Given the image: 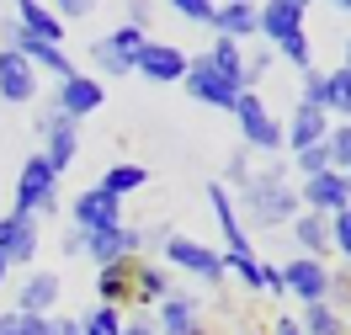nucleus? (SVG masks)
Masks as SVG:
<instances>
[{
	"label": "nucleus",
	"instance_id": "4c0bfd02",
	"mask_svg": "<svg viewBox=\"0 0 351 335\" xmlns=\"http://www.w3.org/2000/svg\"><path fill=\"white\" fill-rule=\"evenodd\" d=\"M43 5H48V11H53L64 27H69V22H86L90 11H96V0H43Z\"/></svg>",
	"mask_w": 351,
	"mask_h": 335
},
{
	"label": "nucleus",
	"instance_id": "37998d69",
	"mask_svg": "<svg viewBox=\"0 0 351 335\" xmlns=\"http://www.w3.org/2000/svg\"><path fill=\"white\" fill-rule=\"evenodd\" d=\"M271 335H304V330H298L293 314H277V319H271Z\"/></svg>",
	"mask_w": 351,
	"mask_h": 335
},
{
	"label": "nucleus",
	"instance_id": "c85d7f7f",
	"mask_svg": "<svg viewBox=\"0 0 351 335\" xmlns=\"http://www.w3.org/2000/svg\"><path fill=\"white\" fill-rule=\"evenodd\" d=\"M325 112L335 123H351V69H330V96H325Z\"/></svg>",
	"mask_w": 351,
	"mask_h": 335
},
{
	"label": "nucleus",
	"instance_id": "a19ab883",
	"mask_svg": "<svg viewBox=\"0 0 351 335\" xmlns=\"http://www.w3.org/2000/svg\"><path fill=\"white\" fill-rule=\"evenodd\" d=\"M48 319H53V314H22V319H16V335H53Z\"/></svg>",
	"mask_w": 351,
	"mask_h": 335
},
{
	"label": "nucleus",
	"instance_id": "603ef678",
	"mask_svg": "<svg viewBox=\"0 0 351 335\" xmlns=\"http://www.w3.org/2000/svg\"><path fill=\"white\" fill-rule=\"evenodd\" d=\"M346 335H351V319H346Z\"/></svg>",
	"mask_w": 351,
	"mask_h": 335
},
{
	"label": "nucleus",
	"instance_id": "4be33fe9",
	"mask_svg": "<svg viewBox=\"0 0 351 335\" xmlns=\"http://www.w3.org/2000/svg\"><path fill=\"white\" fill-rule=\"evenodd\" d=\"M16 5V27L22 32H32L38 43H53V48H64V22L48 11L43 0H11Z\"/></svg>",
	"mask_w": 351,
	"mask_h": 335
},
{
	"label": "nucleus",
	"instance_id": "49530a36",
	"mask_svg": "<svg viewBox=\"0 0 351 335\" xmlns=\"http://www.w3.org/2000/svg\"><path fill=\"white\" fill-rule=\"evenodd\" d=\"M117 335H154V325H149V319H133V325H123Z\"/></svg>",
	"mask_w": 351,
	"mask_h": 335
},
{
	"label": "nucleus",
	"instance_id": "a18cd8bd",
	"mask_svg": "<svg viewBox=\"0 0 351 335\" xmlns=\"http://www.w3.org/2000/svg\"><path fill=\"white\" fill-rule=\"evenodd\" d=\"M16 319H22L16 309H0V335H16Z\"/></svg>",
	"mask_w": 351,
	"mask_h": 335
},
{
	"label": "nucleus",
	"instance_id": "473e14b6",
	"mask_svg": "<svg viewBox=\"0 0 351 335\" xmlns=\"http://www.w3.org/2000/svg\"><path fill=\"white\" fill-rule=\"evenodd\" d=\"M330 171H351V123H330Z\"/></svg>",
	"mask_w": 351,
	"mask_h": 335
},
{
	"label": "nucleus",
	"instance_id": "79ce46f5",
	"mask_svg": "<svg viewBox=\"0 0 351 335\" xmlns=\"http://www.w3.org/2000/svg\"><path fill=\"white\" fill-rule=\"evenodd\" d=\"M64 256H86V234L80 229H64Z\"/></svg>",
	"mask_w": 351,
	"mask_h": 335
},
{
	"label": "nucleus",
	"instance_id": "72a5a7b5",
	"mask_svg": "<svg viewBox=\"0 0 351 335\" xmlns=\"http://www.w3.org/2000/svg\"><path fill=\"white\" fill-rule=\"evenodd\" d=\"M330 256H341V261L351 266V208L330 213Z\"/></svg>",
	"mask_w": 351,
	"mask_h": 335
},
{
	"label": "nucleus",
	"instance_id": "c9c22d12",
	"mask_svg": "<svg viewBox=\"0 0 351 335\" xmlns=\"http://www.w3.org/2000/svg\"><path fill=\"white\" fill-rule=\"evenodd\" d=\"M165 5H171L176 16H181V22L208 27V22H213V5H219V0H165Z\"/></svg>",
	"mask_w": 351,
	"mask_h": 335
},
{
	"label": "nucleus",
	"instance_id": "3c124183",
	"mask_svg": "<svg viewBox=\"0 0 351 335\" xmlns=\"http://www.w3.org/2000/svg\"><path fill=\"white\" fill-rule=\"evenodd\" d=\"M293 5H304V11H308V5H314V0H293Z\"/></svg>",
	"mask_w": 351,
	"mask_h": 335
},
{
	"label": "nucleus",
	"instance_id": "1a4fd4ad",
	"mask_svg": "<svg viewBox=\"0 0 351 335\" xmlns=\"http://www.w3.org/2000/svg\"><path fill=\"white\" fill-rule=\"evenodd\" d=\"M208 208H213V223H219L223 234V256H256V245H250V229L240 223V208H234V192L223 186V181H208Z\"/></svg>",
	"mask_w": 351,
	"mask_h": 335
},
{
	"label": "nucleus",
	"instance_id": "dca6fc26",
	"mask_svg": "<svg viewBox=\"0 0 351 335\" xmlns=\"http://www.w3.org/2000/svg\"><path fill=\"white\" fill-rule=\"evenodd\" d=\"M38 250H43L38 219H32V213H16V208H11V213L0 219V256H5L11 266H27V261H32Z\"/></svg>",
	"mask_w": 351,
	"mask_h": 335
},
{
	"label": "nucleus",
	"instance_id": "bb28decb",
	"mask_svg": "<svg viewBox=\"0 0 351 335\" xmlns=\"http://www.w3.org/2000/svg\"><path fill=\"white\" fill-rule=\"evenodd\" d=\"M208 64L219 69L223 80H234V86H240V75H245V43H234V38H213Z\"/></svg>",
	"mask_w": 351,
	"mask_h": 335
},
{
	"label": "nucleus",
	"instance_id": "8fccbe9b",
	"mask_svg": "<svg viewBox=\"0 0 351 335\" xmlns=\"http://www.w3.org/2000/svg\"><path fill=\"white\" fill-rule=\"evenodd\" d=\"M330 5H341V11H351V0H330Z\"/></svg>",
	"mask_w": 351,
	"mask_h": 335
},
{
	"label": "nucleus",
	"instance_id": "7ed1b4c3",
	"mask_svg": "<svg viewBox=\"0 0 351 335\" xmlns=\"http://www.w3.org/2000/svg\"><path fill=\"white\" fill-rule=\"evenodd\" d=\"M160 261H165L171 271H181V277L208 282V288H219L223 277H229L223 250L219 245H202V240H192V234H165V240H160Z\"/></svg>",
	"mask_w": 351,
	"mask_h": 335
},
{
	"label": "nucleus",
	"instance_id": "9d476101",
	"mask_svg": "<svg viewBox=\"0 0 351 335\" xmlns=\"http://www.w3.org/2000/svg\"><path fill=\"white\" fill-rule=\"evenodd\" d=\"M186 59H192V53H181L176 43H160V38H149V43L138 48V59H133V75H138V80H149V86H181Z\"/></svg>",
	"mask_w": 351,
	"mask_h": 335
},
{
	"label": "nucleus",
	"instance_id": "2f4dec72",
	"mask_svg": "<svg viewBox=\"0 0 351 335\" xmlns=\"http://www.w3.org/2000/svg\"><path fill=\"white\" fill-rule=\"evenodd\" d=\"M298 75H304V90H298V101H304V107H319V112H325V96H330V69L308 64V69H298Z\"/></svg>",
	"mask_w": 351,
	"mask_h": 335
},
{
	"label": "nucleus",
	"instance_id": "58836bf2",
	"mask_svg": "<svg viewBox=\"0 0 351 335\" xmlns=\"http://www.w3.org/2000/svg\"><path fill=\"white\" fill-rule=\"evenodd\" d=\"M149 22H154V0H128V27L149 32Z\"/></svg>",
	"mask_w": 351,
	"mask_h": 335
},
{
	"label": "nucleus",
	"instance_id": "6e6552de",
	"mask_svg": "<svg viewBox=\"0 0 351 335\" xmlns=\"http://www.w3.org/2000/svg\"><path fill=\"white\" fill-rule=\"evenodd\" d=\"M117 223H128L117 197H107L101 186L75 192V202H69V229H80V234H101V229H117Z\"/></svg>",
	"mask_w": 351,
	"mask_h": 335
},
{
	"label": "nucleus",
	"instance_id": "c756f323",
	"mask_svg": "<svg viewBox=\"0 0 351 335\" xmlns=\"http://www.w3.org/2000/svg\"><path fill=\"white\" fill-rule=\"evenodd\" d=\"M123 330V309H112V303H90L80 314V335H117Z\"/></svg>",
	"mask_w": 351,
	"mask_h": 335
},
{
	"label": "nucleus",
	"instance_id": "20e7f679",
	"mask_svg": "<svg viewBox=\"0 0 351 335\" xmlns=\"http://www.w3.org/2000/svg\"><path fill=\"white\" fill-rule=\"evenodd\" d=\"M234 123H240V144L250 149V155H282V117H271V107H266L256 90H240V101H234V112H229Z\"/></svg>",
	"mask_w": 351,
	"mask_h": 335
},
{
	"label": "nucleus",
	"instance_id": "9b49d317",
	"mask_svg": "<svg viewBox=\"0 0 351 335\" xmlns=\"http://www.w3.org/2000/svg\"><path fill=\"white\" fill-rule=\"evenodd\" d=\"M282 293L298 298V303H319L330 293V261H319V256H293V261H282Z\"/></svg>",
	"mask_w": 351,
	"mask_h": 335
},
{
	"label": "nucleus",
	"instance_id": "864d4df0",
	"mask_svg": "<svg viewBox=\"0 0 351 335\" xmlns=\"http://www.w3.org/2000/svg\"><path fill=\"white\" fill-rule=\"evenodd\" d=\"M346 181H351V171H346Z\"/></svg>",
	"mask_w": 351,
	"mask_h": 335
},
{
	"label": "nucleus",
	"instance_id": "09e8293b",
	"mask_svg": "<svg viewBox=\"0 0 351 335\" xmlns=\"http://www.w3.org/2000/svg\"><path fill=\"white\" fill-rule=\"evenodd\" d=\"M341 69H351V38H346V59H341Z\"/></svg>",
	"mask_w": 351,
	"mask_h": 335
},
{
	"label": "nucleus",
	"instance_id": "6ab92c4d",
	"mask_svg": "<svg viewBox=\"0 0 351 335\" xmlns=\"http://www.w3.org/2000/svg\"><path fill=\"white\" fill-rule=\"evenodd\" d=\"M213 38H234V43H250L256 38V0H219L213 5Z\"/></svg>",
	"mask_w": 351,
	"mask_h": 335
},
{
	"label": "nucleus",
	"instance_id": "cd10ccee",
	"mask_svg": "<svg viewBox=\"0 0 351 335\" xmlns=\"http://www.w3.org/2000/svg\"><path fill=\"white\" fill-rule=\"evenodd\" d=\"M271 64H277V48L266 43H245V75H240V90H256L271 75Z\"/></svg>",
	"mask_w": 351,
	"mask_h": 335
},
{
	"label": "nucleus",
	"instance_id": "a211bd4d",
	"mask_svg": "<svg viewBox=\"0 0 351 335\" xmlns=\"http://www.w3.org/2000/svg\"><path fill=\"white\" fill-rule=\"evenodd\" d=\"M330 138V112L319 107H293V117L282 123V144H287V155H298V149H308V144H325Z\"/></svg>",
	"mask_w": 351,
	"mask_h": 335
},
{
	"label": "nucleus",
	"instance_id": "e433bc0d",
	"mask_svg": "<svg viewBox=\"0 0 351 335\" xmlns=\"http://www.w3.org/2000/svg\"><path fill=\"white\" fill-rule=\"evenodd\" d=\"M250 171H256V165H250V149H234V155H229V165H223V186H229V192H240L245 181H250Z\"/></svg>",
	"mask_w": 351,
	"mask_h": 335
},
{
	"label": "nucleus",
	"instance_id": "b1692460",
	"mask_svg": "<svg viewBox=\"0 0 351 335\" xmlns=\"http://www.w3.org/2000/svg\"><path fill=\"white\" fill-rule=\"evenodd\" d=\"M96 303H112V309L133 303V261H117V266H96Z\"/></svg>",
	"mask_w": 351,
	"mask_h": 335
},
{
	"label": "nucleus",
	"instance_id": "f03ea898",
	"mask_svg": "<svg viewBox=\"0 0 351 335\" xmlns=\"http://www.w3.org/2000/svg\"><path fill=\"white\" fill-rule=\"evenodd\" d=\"M256 38L266 48H277V59L293 69L314 64V43H308V11L293 0H256Z\"/></svg>",
	"mask_w": 351,
	"mask_h": 335
},
{
	"label": "nucleus",
	"instance_id": "0eeeda50",
	"mask_svg": "<svg viewBox=\"0 0 351 335\" xmlns=\"http://www.w3.org/2000/svg\"><path fill=\"white\" fill-rule=\"evenodd\" d=\"M181 90H186L192 101H202V107H219V112H234V101H240V86H234V80H223L219 69L208 64V53H197V59H186V75H181Z\"/></svg>",
	"mask_w": 351,
	"mask_h": 335
},
{
	"label": "nucleus",
	"instance_id": "423d86ee",
	"mask_svg": "<svg viewBox=\"0 0 351 335\" xmlns=\"http://www.w3.org/2000/svg\"><path fill=\"white\" fill-rule=\"evenodd\" d=\"M32 128H38V138H43V160L64 176L69 165H75V155H80V123L64 117V112L48 101V107L38 112V123H32Z\"/></svg>",
	"mask_w": 351,
	"mask_h": 335
},
{
	"label": "nucleus",
	"instance_id": "7c9ffc66",
	"mask_svg": "<svg viewBox=\"0 0 351 335\" xmlns=\"http://www.w3.org/2000/svg\"><path fill=\"white\" fill-rule=\"evenodd\" d=\"M144 43H149V32H138V27H128V22L107 32V48H112V53H117L128 69H133V59H138V48H144Z\"/></svg>",
	"mask_w": 351,
	"mask_h": 335
},
{
	"label": "nucleus",
	"instance_id": "f704fd0d",
	"mask_svg": "<svg viewBox=\"0 0 351 335\" xmlns=\"http://www.w3.org/2000/svg\"><path fill=\"white\" fill-rule=\"evenodd\" d=\"M293 171H298V181L330 171V149H325V144H308V149H298V155H293Z\"/></svg>",
	"mask_w": 351,
	"mask_h": 335
},
{
	"label": "nucleus",
	"instance_id": "aec40b11",
	"mask_svg": "<svg viewBox=\"0 0 351 335\" xmlns=\"http://www.w3.org/2000/svg\"><path fill=\"white\" fill-rule=\"evenodd\" d=\"M171 293H176V271L165 261H149V256L133 261V303H160Z\"/></svg>",
	"mask_w": 351,
	"mask_h": 335
},
{
	"label": "nucleus",
	"instance_id": "ea45409f",
	"mask_svg": "<svg viewBox=\"0 0 351 335\" xmlns=\"http://www.w3.org/2000/svg\"><path fill=\"white\" fill-rule=\"evenodd\" d=\"M261 293H266V298H287V293H282V266L261 261Z\"/></svg>",
	"mask_w": 351,
	"mask_h": 335
},
{
	"label": "nucleus",
	"instance_id": "f8f14e48",
	"mask_svg": "<svg viewBox=\"0 0 351 335\" xmlns=\"http://www.w3.org/2000/svg\"><path fill=\"white\" fill-rule=\"evenodd\" d=\"M149 245L144 229L133 223H117V229H101V234H86V256L96 266H117V261H138V250Z\"/></svg>",
	"mask_w": 351,
	"mask_h": 335
},
{
	"label": "nucleus",
	"instance_id": "de8ad7c7",
	"mask_svg": "<svg viewBox=\"0 0 351 335\" xmlns=\"http://www.w3.org/2000/svg\"><path fill=\"white\" fill-rule=\"evenodd\" d=\"M5 277H11V261H5V256H0V282H5Z\"/></svg>",
	"mask_w": 351,
	"mask_h": 335
},
{
	"label": "nucleus",
	"instance_id": "f257e3e1",
	"mask_svg": "<svg viewBox=\"0 0 351 335\" xmlns=\"http://www.w3.org/2000/svg\"><path fill=\"white\" fill-rule=\"evenodd\" d=\"M234 208H240V223H250V229H287V223L304 213V202H298V181L287 176V165L277 155H266L261 171H250V181L240 186V197H234Z\"/></svg>",
	"mask_w": 351,
	"mask_h": 335
},
{
	"label": "nucleus",
	"instance_id": "f3484780",
	"mask_svg": "<svg viewBox=\"0 0 351 335\" xmlns=\"http://www.w3.org/2000/svg\"><path fill=\"white\" fill-rule=\"evenodd\" d=\"M38 69L27 64L16 48H0V101H11V107H27V101H38Z\"/></svg>",
	"mask_w": 351,
	"mask_h": 335
},
{
	"label": "nucleus",
	"instance_id": "c03bdc74",
	"mask_svg": "<svg viewBox=\"0 0 351 335\" xmlns=\"http://www.w3.org/2000/svg\"><path fill=\"white\" fill-rule=\"evenodd\" d=\"M48 330L53 335H80V319H48Z\"/></svg>",
	"mask_w": 351,
	"mask_h": 335
},
{
	"label": "nucleus",
	"instance_id": "2eb2a0df",
	"mask_svg": "<svg viewBox=\"0 0 351 335\" xmlns=\"http://www.w3.org/2000/svg\"><path fill=\"white\" fill-rule=\"evenodd\" d=\"M154 335H202V298L176 288L154 303Z\"/></svg>",
	"mask_w": 351,
	"mask_h": 335
},
{
	"label": "nucleus",
	"instance_id": "a878e982",
	"mask_svg": "<svg viewBox=\"0 0 351 335\" xmlns=\"http://www.w3.org/2000/svg\"><path fill=\"white\" fill-rule=\"evenodd\" d=\"M298 319V330L304 335H346V314L335 309V303H304V314H293Z\"/></svg>",
	"mask_w": 351,
	"mask_h": 335
},
{
	"label": "nucleus",
	"instance_id": "5701e85b",
	"mask_svg": "<svg viewBox=\"0 0 351 335\" xmlns=\"http://www.w3.org/2000/svg\"><path fill=\"white\" fill-rule=\"evenodd\" d=\"M287 229H293V240H298V256H319V261L330 256V219L325 213H308L304 208Z\"/></svg>",
	"mask_w": 351,
	"mask_h": 335
},
{
	"label": "nucleus",
	"instance_id": "39448f33",
	"mask_svg": "<svg viewBox=\"0 0 351 335\" xmlns=\"http://www.w3.org/2000/svg\"><path fill=\"white\" fill-rule=\"evenodd\" d=\"M11 208H16V213H32V219L59 213V171H53L43 155H32L22 165V176H16V202H11Z\"/></svg>",
	"mask_w": 351,
	"mask_h": 335
},
{
	"label": "nucleus",
	"instance_id": "4468645a",
	"mask_svg": "<svg viewBox=\"0 0 351 335\" xmlns=\"http://www.w3.org/2000/svg\"><path fill=\"white\" fill-rule=\"evenodd\" d=\"M53 107L80 123V117H90V112L107 107V86H101L96 75H80V69H75L69 80H59V86H53Z\"/></svg>",
	"mask_w": 351,
	"mask_h": 335
},
{
	"label": "nucleus",
	"instance_id": "412c9836",
	"mask_svg": "<svg viewBox=\"0 0 351 335\" xmlns=\"http://www.w3.org/2000/svg\"><path fill=\"white\" fill-rule=\"evenodd\" d=\"M59 293H64L59 271H32L22 288H16V314H53Z\"/></svg>",
	"mask_w": 351,
	"mask_h": 335
},
{
	"label": "nucleus",
	"instance_id": "393cba45",
	"mask_svg": "<svg viewBox=\"0 0 351 335\" xmlns=\"http://www.w3.org/2000/svg\"><path fill=\"white\" fill-rule=\"evenodd\" d=\"M96 186H101V192H107V197H133V192H144V186H149V165H133V160H117V165H107V171H101V181H96Z\"/></svg>",
	"mask_w": 351,
	"mask_h": 335
},
{
	"label": "nucleus",
	"instance_id": "ddd939ff",
	"mask_svg": "<svg viewBox=\"0 0 351 335\" xmlns=\"http://www.w3.org/2000/svg\"><path fill=\"white\" fill-rule=\"evenodd\" d=\"M298 202H304L308 213H341V208H351V181L346 171H319V176H304L298 181Z\"/></svg>",
	"mask_w": 351,
	"mask_h": 335
}]
</instances>
